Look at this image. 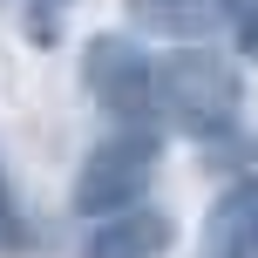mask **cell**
Instances as JSON below:
<instances>
[{
  "label": "cell",
  "instance_id": "5",
  "mask_svg": "<svg viewBox=\"0 0 258 258\" xmlns=\"http://www.w3.org/2000/svg\"><path fill=\"white\" fill-rule=\"evenodd\" d=\"M170 251V218L163 211H116L82 238L75 258H156Z\"/></svg>",
  "mask_w": 258,
  "mask_h": 258
},
{
  "label": "cell",
  "instance_id": "4",
  "mask_svg": "<svg viewBox=\"0 0 258 258\" xmlns=\"http://www.w3.org/2000/svg\"><path fill=\"white\" fill-rule=\"evenodd\" d=\"M204 258H258V177L231 183L204 218Z\"/></svg>",
  "mask_w": 258,
  "mask_h": 258
},
{
  "label": "cell",
  "instance_id": "1",
  "mask_svg": "<svg viewBox=\"0 0 258 258\" xmlns=\"http://www.w3.org/2000/svg\"><path fill=\"white\" fill-rule=\"evenodd\" d=\"M156 109L183 129V136H224L245 109V82L224 54L211 48H177L156 54Z\"/></svg>",
  "mask_w": 258,
  "mask_h": 258
},
{
  "label": "cell",
  "instance_id": "6",
  "mask_svg": "<svg viewBox=\"0 0 258 258\" xmlns=\"http://www.w3.org/2000/svg\"><path fill=\"white\" fill-rule=\"evenodd\" d=\"M231 34H238V54L258 61V0H231Z\"/></svg>",
  "mask_w": 258,
  "mask_h": 258
},
{
  "label": "cell",
  "instance_id": "3",
  "mask_svg": "<svg viewBox=\"0 0 258 258\" xmlns=\"http://www.w3.org/2000/svg\"><path fill=\"white\" fill-rule=\"evenodd\" d=\"M89 89L122 129H143V116H156V61L129 34H95L89 41Z\"/></svg>",
  "mask_w": 258,
  "mask_h": 258
},
{
  "label": "cell",
  "instance_id": "2",
  "mask_svg": "<svg viewBox=\"0 0 258 258\" xmlns=\"http://www.w3.org/2000/svg\"><path fill=\"white\" fill-rule=\"evenodd\" d=\"M156 163H163L156 129H116L109 143H95V150L82 156V170H75V211L82 218H116V211H129L156 183Z\"/></svg>",
  "mask_w": 258,
  "mask_h": 258
}]
</instances>
